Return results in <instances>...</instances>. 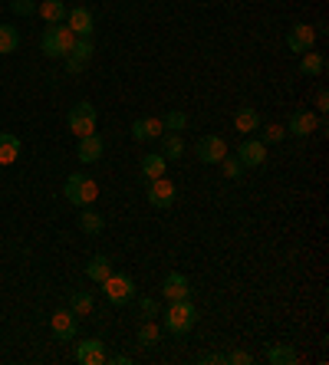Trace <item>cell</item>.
Masks as SVG:
<instances>
[{"instance_id":"13","label":"cell","mask_w":329,"mask_h":365,"mask_svg":"<svg viewBox=\"0 0 329 365\" xmlns=\"http://www.w3.org/2000/svg\"><path fill=\"white\" fill-rule=\"evenodd\" d=\"M162 293H164V300L168 303H175V300H188L191 296V283L185 273H178V270H171L168 277L162 280Z\"/></svg>"},{"instance_id":"36","label":"cell","mask_w":329,"mask_h":365,"mask_svg":"<svg viewBox=\"0 0 329 365\" xmlns=\"http://www.w3.org/2000/svg\"><path fill=\"white\" fill-rule=\"evenodd\" d=\"M317 109H319V112H326V109H329V92H326V89H319V92H317Z\"/></svg>"},{"instance_id":"11","label":"cell","mask_w":329,"mask_h":365,"mask_svg":"<svg viewBox=\"0 0 329 365\" xmlns=\"http://www.w3.org/2000/svg\"><path fill=\"white\" fill-rule=\"evenodd\" d=\"M237 162L244 168H260L267 162V145L260 139H244L241 148H237Z\"/></svg>"},{"instance_id":"14","label":"cell","mask_w":329,"mask_h":365,"mask_svg":"<svg viewBox=\"0 0 329 365\" xmlns=\"http://www.w3.org/2000/svg\"><path fill=\"white\" fill-rule=\"evenodd\" d=\"M319 128V119L310 109H296V112L290 115V126H287V132L290 135H296V139H306V135H313Z\"/></svg>"},{"instance_id":"20","label":"cell","mask_w":329,"mask_h":365,"mask_svg":"<svg viewBox=\"0 0 329 365\" xmlns=\"http://www.w3.org/2000/svg\"><path fill=\"white\" fill-rule=\"evenodd\" d=\"M162 158H181L185 155V139L178 135V132H164L162 135V151H158Z\"/></svg>"},{"instance_id":"6","label":"cell","mask_w":329,"mask_h":365,"mask_svg":"<svg viewBox=\"0 0 329 365\" xmlns=\"http://www.w3.org/2000/svg\"><path fill=\"white\" fill-rule=\"evenodd\" d=\"M50 332L60 342H73L76 339V332H79L76 313H73V309H56V313L50 316Z\"/></svg>"},{"instance_id":"35","label":"cell","mask_w":329,"mask_h":365,"mask_svg":"<svg viewBox=\"0 0 329 365\" xmlns=\"http://www.w3.org/2000/svg\"><path fill=\"white\" fill-rule=\"evenodd\" d=\"M10 10L20 13V17H26V13L37 10V3H33V0H10Z\"/></svg>"},{"instance_id":"29","label":"cell","mask_w":329,"mask_h":365,"mask_svg":"<svg viewBox=\"0 0 329 365\" xmlns=\"http://www.w3.org/2000/svg\"><path fill=\"white\" fill-rule=\"evenodd\" d=\"M162 126H164V132H185V126H188V115L178 112V109H171V112L162 115Z\"/></svg>"},{"instance_id":"33","label":"cell","mask_w":329,"mask_h":365,"mask_svg":"<svg viewBox=\"0 0 329 365\" xmlns=\"http://www.w3.org/2000/svg\"><path fill=\"white\" fill-rule=\"evenodd\" d=\"M224 362H230V365H251V362H253V355H251V353H244V349H234V353L224 355Z\"/></svg>"},{"instance_id":"3","label":"cell","mask_w":329,"mask_h":365,"mask_svg":"<svg viewBox=\"0 0 329 365\" xmlns=\"http://www.w3.org/2000/svg\"><path fill=\"white\" fill-rule=\"evenodd\" d=\"M73 43H76V33H73L69 26L50 24L47 26V33H43V40H40V50L47 53L50 60H63L66 53L73 50Z\"/></svg>"},{"instance_id":"19","label":"cell","mask_w":329,"mask_h":365,"mask_svg":"<svg viewBox=\"0 0 329 365\" xmlns=\"http://www.w3.org/2000/svg\"><path fill=\"white\" fill-rule=\"evenodd\" d=\"M20 158V139L10 132H0V164H13Z\"/></svg>"},{"instance_id":"22","label":"cell","mask_w":329,"mask_h":365,"mask_svg":"<svg viewBox=\"0 0 329 365\" xmlns=\"http://www.w3.org/2000/svg\"><path fill=\"white\" fill-rule=\"evenodd\" d=\"M112 273V264H109V257H92L86 264V277L92 280V283H102V280Z\"/></svg>"},{"instance_id":"27","label":"cell","mask_w":329,"mask_h":365,"mask_svg":"<svg viewBox=\"0 0 329 365\" xmlns=\"http://www.w3.org/2000/svg\"><path fill=\"white\" fill-rule=\"evenodd\" d=\"M79 227H83V234H99L106 221H102L99 211H79Z\"/></svg>"},{"instance_id":"5","label":"cell","mask_w":329,"mask_h":365,"mask_svg":"<svg viewBox=\"0 0 329 365\" xmlns=\"http://www.w3.org/2000/svg\"><path fill=\"white\" fill-rule=\"evenodd\" d=\"M102 293L112 306H126L132 296H135V280L126 277V273H109L102 280Z\"/></svg>"},{"instance_id":"31","label":"cell","mask_w":329,"mask_h":365,"mask_svg":"<svg viewBox=\"0 0 329 365\" xmlns=\"http://www.w3.org/2000/svg\"><path fill=\"white\" fill-rule=\"evenodd\" d=\"M221 171H224V178H241L244 175V164L237 162V158H221Z\"/></svg>"},{"instance_id":"26","label":"cell","mask_w":329,"mask_h":365,"mask_svg":"<svg viewBox=\"0 0 329 365\" xmlns=\"http://www.w3.org/2000/svg\"><path fill=\"white\" fill-rule=\"evenodd\" d=\"M267 362L270 365H293L296 362V353H293L290 346H270V349H267Z\"/></svg>"},{"instance_id":"15","label":"cell","mask_w":329,"mask_h":365,"mask_svg":"<svg viewBox=\"0 0 329 365\" xmlns=\"http://www.w3.org/2000/svg\"><path fill=\"white\" fill-rule=\"evenodd\" d=\"M76 362L79 365H102L106 362V342L102 339H86L76 346Z\"/></svg>"},{"instance_id":"34","label":"cell","mask_w":329,"mask_h":365,"mask_svg":"<svg viewBox=\"0 0 329 365\" xmlns=\"http://www.w3.org/2000/svg\"><path fill=\"white\" fill-rule=\"evenodd\" d=\"M139 309L149 316V319H152V316H158V309H162V306H158V300H152V296H142V300H139Z\"/></svg>"},{"instance_id":"9","label":"cell","mask_w":329,"mask_h":365,"mask_svg":"<svg viewBox=\"0 0 329 365\" xmlns=\"http://www.w3.org/2000/svg\"><path fill=\"white\" fill-rule=\"evenodd\" d=\"M194 151H198V158H201L204 164H221V158L228 155V142L221 139V135H204V139L194 145Z\"/></svg>"},{"instance_id":"1","label":"cell","mask_w":329,"mask_h":365,"mask_svg":"<svg viewBox=\"0 0 329 365\" xmlns=\"http://www.w3.org/2000/svg\"><path fill=\"white\" fill-rule=\"evenodd\" d=\"M198 323V306L191 300H175L168 303V309H164V329L168 332H175V336H185L191 332Z\"/></svg>"},{"instance_id":"38","label":"cell","mask_w":329,"mask_h":365,"mask_svg":"<svg viewBox=\"0 0 329 365\" xmlns=\"http://www.w3.org/2000/svg\"><path fill=\"white\" fill-rule=\"evenodd\" d=\"M112 362H115V365H132V359L122 353V355H112Z\"/></svg>"},{"instance_id":"7","label":"cell","mask_w":329,"mask_h":365,"mask_svg":"<svg viewBox=\"0 0 329 365\" xmlns=\"http://www.w3.org/2000/svg\"><path fill=\"white\" fill-rule=\"evenodd\" d=\"M175 185H171V181H168V178H152V181H149V188H145V198H149V201H152V207H171V204H175Z\"/></svg>"},{"instance_id":"12","label":"cell","mask_w":329,"mask_h":365,"mask_svg":"<svg viewBox=\"0 0 329 365\" xmlns=\"http://www.w3.org/2000/svg\"><path fill=\"white\" fill-rule=\"evenodd\" d=\"M313 43H317V30L310 24H293L290 33H287V46H290L293 53H306L313 50Z\"/></svg>"},{"instance_id":"16","label":"cell","mask_w":329,"mask_h":365,"mask_svg":"<svg viewBox=\"0 0 329 365\" xmlns=\"http://www.w3.org/2000/svg\"><path fill=\"white\" fill-rule=\"evenodd\" d=\"M162 135H164V126H162V119H155V115H149V119H135V122H132V139L135 142L162 139Z\"/></svg>"},{"instance_id":"37","label":"cell","mask_w":329,"mask_h":365,"mask_svg":"<svg viewBox=\"0 0 329 365\" xmlns=\"http://www.w3.org/2000/svg\"><path fill=\"white\" fill-rule=\"evenodd\" d=\"M201 362H204V365H224V355L208 353V355H201Z\"/></svg>"},{"instance_id":"2","label":"cell","mask_w":329,"mask_h":365,"mask_svg":"<svg viewBox=\"0 0 329 365\" xmlns=\"http://www.w3.org/2000/svg\"><path fill=\"white\" fill-rule=\"evenodd\" d=\"M63 198L69 204H76V207H89V204L99 198V185L89 175H83V171H79V175H69L63 185Z\"/></svg>"},{"instance_id":"25","label":"cell","mask_w":329,"mask_h":365,"mask_svg":"<svg viewBox=\"0 0 329 365\" xmlns=\"http://www.w3.org/2000/svg\"><path fill=\"white\" fill-rule=\"evenodd\" d=\"M158 339H162V326H158V323H152V319H145V323L139 326V346L152 349Z\"/></svg>"},{"instance_id":"10","label":"cell","mask_w":329,"mask_h":365,"mask_svg":"<svg viewBox=\"0 0 329 365\" xmlns=\"http://www.w3.org/2000/svg\"><path fill=\"white\" fill-rule=\"evenodd\" d=\"M66 24L69 30L76 33V37H89L96 33V20H92V10L89 7H73V10H66Z\"/></svg>"},{"instance_id":"30","label":"cell","mask_w":329,"mask_h":365,"mask_svg":"<svg viewBox=\"0 0 329 365\" xmlns=\"http://www.w3.org/2000/svg\"><path fill=\"white\" fill-rule=\"evenodd\" d=\"M69 309H73L76 316H89V313H92V296H89V293H76Z\"/></svg>"},{"instance_id":"4","label":"cell","mask_w":329,"mask_h":365,"mask_svg":"<svg viewBox=\"0 0 329 365\" xmlns=\"http://www.w3.org/2000/svg\"><path fill=\"white\" fill-rule=\"evenodd\" d=\"M96 122H99V115H96V105H92V102H76V105L69 109V115H66V126H69V132H73L76 139L92 135V132H96Z\"/></svg>"},{"instance_id":"18","label":"cell","mask_w":329,"mask_h":365,"mask_svg":"<svg viewBox=\"0 0 329 365\" xmlns=\"http://www.w3.org/2000/svg\"><path fill=\"white\" fill-rule=\"evenodd\" d=\"M37 13L47 20V24H63L66 20V3L63 0H40Z\"/></svg>"},{"instance_id":"21","label":"cell","mask_w":329,"mask_h":365,"mask_svg":"<svg viewBox=\"0 0 329 365\" xmlns=\"http://www.w3.org/2000/svg\"><path fill=\"white\" fill-rule=\"evenodd\" d=\"M323 69H326V60H323V53L306 50L303 60H300V73H303V76H323Z\"/></svg>"},{"instance_id":"8","label":"cell","mask_w":329,"mask_h":365,"mask_svg":"<svg viewBox=\"0 0 329 365\" xmlns=\"http://www.w3.org/2000/svg\"><path fill=\"white\" fill-rule=\"evenodd\" d=\"M92 53H96L92 40H89V37H76L73 50L66 53V69H69V73H83V69H86V63L92 60Z\"/></svg>"},{"instance_id":"32","label":"cell","mask_w":329,"mask_h":365,"mask_svg":"<svg viewBox=\"0 0 329 365\" xmlns=\"http://www.w3.org/2000/svg\"><path fill=\"white\" fill-rule=\"evenodd\" d=\"M283 135H287V132H283V126H264V135H260V142H264V145H273V142H283Z\"/></svg>"},{"instance_id":"17","label":"cell","mask_w":329,"mask_h":365,"mask_svg":"<svg viewBox=\"0 0 329 365\" xmlns=\"http://www.w3.org/2000/svg\"><path fill=\"white\" fill-rule=\"evenodd\" d=\"M102 151H106V142H102V135H83L79 139V148H76V155H79V162H86V164H92V162H99L102 158Z\"/></svg>"},{"instance_id":"28","label":"cell","mask_w":329,"mask_h":365,"mask_svg":"<svg viewBox=\"0 0 329 365\" xmlns=\"http://www.w3.org/2000/svg\"><path fill=\"white\" fill-rule=\"evenodd\" d=\"M17 46H20V33H17V26L0 24V53H13Z\"/></svg>"},{"instance_id":"24","label":"cell","mask_w":329,"mask_h":365,"mask_svg":"<svg viewBox=\"0 0 329 365\" xmlns=\"http://www.w3.org/2000/svg\"><path fill=\"white\" fill-rule=\"evenodd\" d=\"M164 164H168V158H162V155H145V158H142V175L149 178V181H152V178H162Z\"/></svg>"},{"instance_id":"23","label":"cell","mask_w":329,"mask_h":365,"mask_svg":"<svg viewBox=\"0 0 329 365\" xmlns=\"http://www.w3.org/2000/svg\"><path fill=\"white\" fill-rule=\"evenodd\" d=\"M234 128H237V132H257V128H260L257 109H241V112L234 115Z\"/></svg>"}]
</instances>
